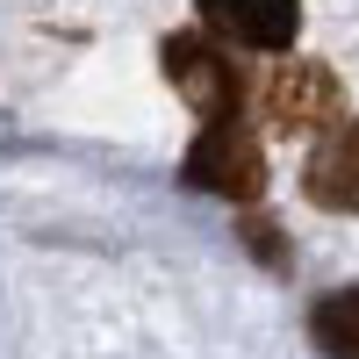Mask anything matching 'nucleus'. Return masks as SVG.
<instances>
[{"mask_svg": "<svg viewBox=\"0 0 359 359\" xmlns=\"http://www.w3.org/2000/svg\"><path fill=\"white\" fill-rule=\"evenodd\" d=\"M259 108L280 137H331L345 123V86L323 57H287V65L266 72L259 86Z\"/></svg>", "mask_w": 359, "mask_h": 359, "instance_id": "obj_2", "label": "nucleus"}, {"mask_svg": "<svg viewBox=\"0 0 359 359\" xmlns=\"http://www.w3.org/2000/svg\"><path fill=\"white\" fill-rule=\"evenodd\" d=\"M158 65L172 79V94L187 101L201 123H237L245 101H252V79L237 65V50L223 36H208V29H172L158 43Z\"/></svg>", "mask_w": 359, "mask_h": 359, "instance_id": "obj_1", "label": "nucleus"}, {"mask_svg": "<svg viewBox=\"0 0 359 359\" xmlns=\"http://www.w3.org/2000/svg\"><path fill=\"white\" fill-rule=\"evenodd\" d=\"M302 194L323 216H359V115H345L331 137H316V151L302 165Z\"/></svg>", "mask_w": 359, "mask_h": 359, "instance_id": "obj_5", "label": "nucleus"}, {"mask_svg": "<svg viewBox=\"0 0 359 359\" xmlns=\"http://www.w3.org/2000/svg\"><path fill=\"white\" fill-rule=\"evenodd\" d=\"M201 29L230 50H294L302 36V0H194Z\"/></svg>", "mask_w": 359, "mask_h": 359, "instance_id": "obj_4", "label": "nucleus"}, {"mask_svg": "<svg viewBox=\"0 0 359 359\" xmlns=\"http://www.w3.org/2000/svg\"><path fill=\"white\" fill-rule=\"evenodd\" d=\"M180 180L201 194H223V201H259L266 194V151H259L252 123L245 115L237 123H201V137L180 158Z\"/></svg>", "mask_w": 359, "mask_h": 359, "instance_id": "obj_3", "label": "nucleus"}, {"mask_svg": "<svg viewBox=\"0 0 359 359\" xmlns=\"http://www.w3.org/2000/svg\"><path fill=\"white\" fill-rule=\"evenodd\" d=\"M309 338L323 359H359V287H331L309 309Z\"/></svg>", "mask_w": 359, "mask_h": 359, "instance_id": "obj_6", "label": "nucleus"}]
</instances>
